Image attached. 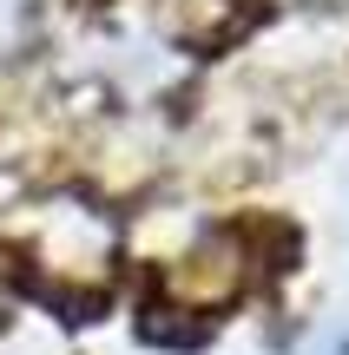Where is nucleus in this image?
<instances>
[{"label": "nucleus", "mask_w": 349, "mask_h": 355, "mask_svg": "<svg viewBox=\"0 0 349 355\" xmlns=\"http://www.w3.org/2000/svg\"><path fill=\"white\" fill-rule=\"evenodd\" d=\"M316 355H349V336H330V343L316 349Z\"/></svg>", "instance_id": "nucleus-1"}]
</instances>
